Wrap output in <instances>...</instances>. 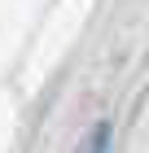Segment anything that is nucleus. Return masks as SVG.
<instances>
[{
    "mask_svg": "<svg viewBox=\"0 0 149 153\" xmlns=\"http://www.w3.org/2000/svg\"><path fill=\"white\" fill-rule=\"evenodd\" d=\"M105 144H110V127L101 123V127H92V136L79 144V153H105Z\"/></svg>",
    "mask_w": 149,
    "mask_h": 153,
    "instance_id": "nucleus-1",
    "label": "nucleus"
}]
</instances>
